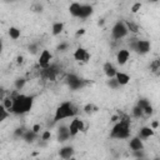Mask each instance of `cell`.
<instances>
[{
    "instance_id": "obj_38",
    "label": "cell",
    "mask_w": 160,
    "mask_h": 160,
    "mask_svg": "<svg viewBox=\"0 0 160 160\" xmlns=\"http://www.w3.org/2000/svg\"><path fill=\"white\" fill-rule=\"evenodd\" d=\"M150 126H151V128H152V129L155 130V129H156V128L159 126V121H158V120H154V121H152V122L150 124Z\"/></svg>"
},
{
    "instance_id": "obj_34",
    "label": "cell",
    "mask_w": 160,
    "mask_h": 160,
    "mask_svg": "<svg viewBox=\"0 0 160 160\" xmlns=\"http://www.w3.org/2000/svg\"><path fill=\"white\" fill-rule=\"evenodd\" d=\"M31 130L34 131V132H36V134H41V125L40 124H34L32 126H31Z\"/></svg>"
},
{
    "instance_id": "obj_20",
    "label": "cell",
    "mask_w": 160,
    "mask_h": 160,
    "mask_svg": "<svg viewBox=\"0 0 160 160\" xmlns=\"http://www.w3.org/2000/svg\"><path fill=\"white\" fill-rule=\"evenodd\" d=\"M92 11H94V9H92L91 5H89V4H82V6H81V12H80V18H79V19H88V18L92 14Z\"/></svg>"
},
{
    "instance_id": "obj_5",
    "label": "cell",
    "mask_w": 160,
    "mask_h": 160,
    "mask_svg": "<svg viewBox=\"0 0 160 160\" xmlns=\"http://www.w3.org/2000/svg\"><path fill=\"white\" fill-rule=\"evenodd\" d=\"M129 30L126 26V22L122 20H119L114 24V26L111 28V38L114 40H121L125 36H128Z\"/></svg>"
},
{
    "instance_id": "obj_37",
    "label": "cell",
    "mask_w": 160,
    "mask_h": 160,
    "mask_svg": "<svg viewBox=\"0 0 160 160\" xmlns=\"http://www.w3.org/2000/svg\"><path fill=\"white\" fill-rule=\"evenodd\" d=\"M82 34H85V29H82V28H81V29H79V30L76 31L75 36H76V38H79V36H80V35H82Z\"/></svg>"
},
{
    "instance_id": "obj_35",
    "label": "cell",
    "mask_w": 160,
    "mask_h": 160,
    "mask_svg": "<svg viewBox=\"0 0 160 160\" xmlns=\"http://www.w3.org/2000/svg\"><path fill=\"white\" fill-rule=\"evenodd\" d=\"M68 49V44H60L59 46H58V50L59 51H65Z\"/></svg>"
},
{
    "instance_id": "obj_27",
    "label": "cell",
    "mask_w": 160,
    "mask_h": 160,
    "mask_svg": "<svg viewBox=\"0 0 160 160\" xmlns=\"http://www.w3.org/2000/svg\"><path fill=\"white\" fill-rule=\"evenodd\" d=\"M9 116H10V111L4 105H1L0 106V121H5L6 118H9Z\"/></svg>"
},
{
    "instance_id": "obj_39",
    "label": "cell",
    "mask_w": 160,
    "mask_h": 160,
    "mask_svg": "<svg viewBox=\"0 0 160 160\" xmlns=\"http://www.w3.org/2000/svg\"><path fill=\"white\" fill-rule=\"evenodd\" d=\"M151 2H156V1H159V0H150Z\"/></svg>"
},
{
    "instance_id": "obj_2",
    "label": "cell",
    "mask_w": 160,
    "mask_h": 160,
    "mask_svg": "<svg viewBox=\"0 0 160 160\" xmlns=\"http://www.w3.org/2000/svg\"><path fill=\"white\" fill-rule=\"evenodd\" d=\"M111 139L125 140L130 138V118L126 115L120 116V120L116 121L110 131Z\"/></svg>"
},
{
    "instance_id": "obj_30",
    "label": "cell",
    "mask_w": 160,
    "mask_h": 160,
    "mask_svg": "<svg viewBox=\"0 0 160 160\" xmlns=\"http://www.w3.org/2000/svg\"><path fill=\"white\" fill-rule=\"evenodd\" d=\"M142 110H144V116H145V118H149V116H151V115H152V112H154V109H152L151 104H149L148 106H145Z\"/></svg>"
},
{
    "instance_id": "obj_25",
    "label": "cell",
    "mask_w": 160,
    "mask_h": 160,
    "mask_svg": "<svg viewBox=\"0 0 160 160\" xmlns=\"http://www.w3.org/2000/svg\"><path fill=\"white\" fill-rule=\"evenodd\" d=\"M126 22V26H128V30H129V32H132V34H138L139 31H140V29H139V25L136 24V22H134V21H125Z\"/></svg>"
},
{
    "instance_id": "obj_28",
    "label": "cell",
    "mask_w": 160,
    "mask_h": 160,
    "mask_svg": "<svg viewBox=\"0 0 160 160\" xmlns=\"http://www.w3.org/2000/svg\"><path fill=\"white\" fill-rule=\"evenodd\" d=\"M50 139H51V131H50V130H44V131H41V134H40V140H41V141L48 142Z\"/></svg>"
},
{
    "instance_id": "obj_36",
    "label": "cell",
    "mask_w": 160,
    "mask_h": 160,
    "mask_svg": "<svg viewBox=\"0 0 160 160\" xmlns=\"http://www.w3.org/2000/svg\"><path fill=\"white\" fill-rule=\"evenodd\" d=\"M24 62V56H21V55H19V56H16V64H19V65H21Z\"/></svg>"
},
{
    "instance_id": "obj_26",
    "label": "cell",
    "mask_w": 160,
    "mask_h": 160,
    "mask_svg": "<svg viewBox=\"0 0 160 160\" xmlns=\"http://www.w3.org/2000/svg\"><path fill=\"white\" fill-rule=\"evenodd\" d=\"M82 110H84V112L86 114V115H91L92 112H95V111H98V108L94 105V104H91V102H89V104H86L84 108H82Z\"/></svg>"
},
{
    "instance_id": "obj_3",
    "label": "cell",
    "mask_w": 160,
    "mask_h": 160,
    "mask_svg": "<svg viewBox=\"0 0 160 160\" xmlns=\"http://www.w3.org/2000/svg\"><path fill=\"white\" fill-rule=\"evenodd\" d=\"M76 114H78V109L74 106V104L71 101H64L56 108L54 118H52V122L55 124L64 119H71L76 116Z\"/></svg>"
},
{
    "instance_id": "obj_9",
    "label": "cell",
    "mask_w": 160,
    "mask_h": 160,
    "mask_svg": "<svg viewBox=\"0 0 160 160\" xmlns=\"http://www.w3.org/2000/svg\"><path fill=\"white\" fill-rule=\"evenodd\" d=\"M58 74H59V69H58V66H56L55 64H51L49 68L42 69V76H44L45 79H48V80L54 81V80L56 79Z\"/></svg>"
},
{
    "instance_id": "obj_15",
    "label": "cell",
    "mask_w": 160,
    "mask_h": 160,
    "mask_svg": "<svg viewBox=\"0 0 160 160\" xmlns=\"http://www.w3.org/2000/svg\"><path fill=\"white\" fill-rule=\"evenodd\" d=\"M68 82H69V86L71 89H79V88L82 86V80L79 76L74 75V74H70L68 76Z\"/></svg>"
},
{
    "instance_id": "obj_22",
    "label": "cell",
    "mask_w": 160,
    "mask_h": 160,
    "mask_svg": "<svg viewBox=\"0 0 160 160\" xmlns=\"http://www.w3.org/2000/svg\"><path fill=\"white\" fill-rule=\"evenodd\" d=\"M8 35H9V38L11 40H18L20 38V35H21V30L19 28H16V26H10L9 30H8Z\"/></svg>"
},
{
    "instance_id": "obj_11",
    "label": "cell",
    "mask_w": 160,
    "mask_h": 160,
    "mask_svg": "<svg viewBox=\"0 0 160 160\" xmlns=\"http://www.w3.org/2000/svg\"><path fill=\"white\" fill-rule=\"evenodd\" d=\"M129 149L131 151H138V150H144L145 146H144V142H142V139L140 136H132L130 140H129Z\"/></svg>"
},
{
    "instance_id": "obj_17",
    "label": "cell",
    "mask_w": 160,
    "mask_h": 160,
    "mask_svg": "<svg viewBox=\"0 0 160 160\" xmlns=\"http://www.w3.org/2000/svg\"><path fill=\"white\" fill-rule=\"evenodd\" d=\"M81 6H82V4H80V2H78V1L71 2L70 6H69V14H70L72 18H80Z\"/></svg>"
},
{
    "instance_id": "obj_6",
    "label": "cell",
    "mask_w": 160,
    "mask_h": 160,
    "mask_svg": "<svg viewBox=\"0 0 160 160\" xmlns=\"http://www.w3.org/2000/svg\"><path fill=\"white\" fill-rule=\"evenodd\" d=\"M68 126H69V131H70L71 138L76 136L80 131H84V130H85L84 120H82V119H80V118H78V116L71 118V121H70V124H69Z\"/></svg>"
},
{
    "instance_id": "obj_31",
    "label": "cell",
    "mask_w": 160,
    "mask_h": 160,
    "mask_svg": "<svg viewBox=\"0 0 160 160\" xmlns=\"http://www.w3.org/2000/svg\"><path fill=\"white\" fill-rule=\"evenodd\" d=\"M141 6H142V5H141V2H140V1H138V2L132 4V6H131V9H130V10H131V12H132V14H136V12L141 9Z\"/></svg>"
},
{
    "instance_id": "obj_7",
    "label": "cell",
    "mask_w": 160,
    "mask_h": 160,
    "mask_svg": "<svg viewBox=\"0 0 160 160\" xmlns=\"http://www.w3.org/2000/svg\"><path fill=\"white\" fill-rule=\"evenodd\" d=\"M51 60H52V54L50 50L48 49H42L41 52L39 54V58H38V64L41 69H46L51 65Z\"/></svg>"
},
{
    "instance_id": "obj_12",
    "label": "cell",
    "mask_w": 160,
    "mask_h": 160,
    "mask_svg": "<svg viewBox=\"0 0 160 160\" xmlns=\"http://www.w3.org/2000/svg\"><path fill=\"white\" fill-rule=\"evenodd\" d=\"M102 71H104V74H105V76H106L108 79L115 78V76H116V72H118L116 68H115L110 61L104 62V65H102Z\"/></svg>"
},
{
    "instance_id": "obj_14",
    "label": "cell",
    "mask_w": 160,
    "mask_h": 160,
    "mask_svg": "<svg viewBox=\"0 0 160 160\" xmlns=\"http://www.w3.org/2000/svg\"><path fill=\"white\" fill-rule=\"evenodd\" d=\"M74 154H75V150H74V148L70 146V145L62 146V148L59 150V156H60L61 159H70V158L74 156Z\"/></svg>"
},
{
    "instance_id": "obj_40",
    "label": "cell",
    "mask_w": 160,
    "mask_h": 160,
    "mask_svg": "<svg viewBox=\"0 0 160 160\" xmlns=\"http://www.w3.org/2000/svg\"><path fill=\"white\" fill-rule=\"evenodd\" d=\"M6 1H12V0H6Z\"/></svg>"
},
{
    "instance_id": "obj_18",
    "label": "cell",
    "mask_w": 160,
    "mask_h": 160,
    "mask_svg": "<svg viewBox=\"0 0 160 160\" xmlns=\"http://www.w3.org/2000/svg\"><path fill=\"white\" fill-rule=\"evenodd\" d=\"M154 134H155V130H154L151 126H142V128H140V130H139V136H140L142 140H146V139L151 138Z\"/></svg>"
},
{
    "instance_id": "obj_29",
    "label": "cell",
    "mask_w": 160,
    "mask_h": 160,
    "mask_svg": "<svg viewBox=\"0 0 160 160\" xmlns=\"http://www.w3.org/2000/svg\"><path fill=\"white\" fill-rule=\"evenodd\" d=\"M108 85L111 88V89H118L119 86H120V84H119V81L116 80V78H111V79H109V81H108Z\"/></svg>"
},
{
    "instance_id": "obj_4",
    "label": "cell",
    "mask_w": 160,
    "mask_h": 160,
    "mask_svg": "<svg viewBox=\"0 0 160 160\" xmlns=\"http://www.w3.org/2000/svg\"><path fill=\"white\" fill-rule=\"evenodd\" d=\"M129 50L134 51L139 55H145L151 50V42L146 39H136L132 38L129 41Z\"/></svg>"
},
{
    "instance_id": "obj_8",
    "label": "cell",
    "mask_w": 160,
    "mask_h": 160,
    "mask_svg": "<svg viewBox=\"0 0 160 160\" xmlns=\"http://www.w3.org/2000/svg\"><path fill=\"white\" fill-rule=\"evenodd\" d=\"M72 56L79 62H89L90 61V58H91V55L89 54V51L85 48H82V46L76 48V50L74 51Z\"/></svg>"
},
{
    "instance_id": "obj_24",
    "label": "cell",
    "mask_w": 160,
    "mask_h": 160,
    "mask_svg": "<svg viewBox=\"0 0 160 160\" xmlns=\"http://www.w3.org/2000/svg\"><path fill=\"white\" fill-rule=\"evenodd\" d=\"M131 115L135 118V119H140V118H145L144 116V110L139 106V105H135L131 110Z\"/></svg>"
},
{
    "instance_id": "obj_16",
    "label": "cell",
    "mask_w": 160,
    "mask_h": 160,
    "mask_svg": "<svg viewBox=\"0 0 160 160\" xmlns=\"http://www.w3.org/2000/svg\"><path fill=\"white\" fill-rule=\"evenodd\" d=\"M39 138H40V135L36 134V132H34L31 129H30V130H25V132H24V135H22V140H24L25 142H28V144L35 142Z\"/></svg>"
},
{
    "instance_id": "obj_19",
    "label": "cell",
    "mask_w": 160,
    "mask_h": 160,
    "mask_svg": "<svg viewBox=\"0 0 160 160\" xmlns=\"http://www.w3.org/2000/svg\"><path fill=\"white\" fill-rule=\"evenodd\" d=\"M116 80L119 81V84H120V86H124V85H128L129 82H130V75L129 74H126V72H124V71H119L118 70V72H116Z\"/></svg>"
},
{
    "instance_id": "obj_23",
    "label": "cell",
    "mask_w": 160,
    "mask_h": 160,
    "mask_svg": "<svg viewBox=\"0 0 160 160\" xmlns=\"http://www.w3.org/2000/svg\"><path fill=\"white\" fill-rule=\"evenodd\" d=\"M25 84H26V79H25V78H18V79L14 81V88H15L16 91H20V90L24 89Z\"/></svg>"
},
{
    "instance_id": "obj_32",
    "label": "cell",
    "mask_w": 160,
    "mask_h": 160,
    "mask_svg": "<svg viewBox=\"0 0 160 160\" xmlns=\"http://www.w3.org/2000/svg\"><path fill=\"white\" fill-rule=\"evenodd\" d=\"M149 104H150V101H149L148 99H144V98H142V99H140V100H138V102H136V105H139L141 109H144V108H145V106H148Z\"/></svg>"
},
{
    "instance_id": "obj_13",
    "label": "cell",
    "mask_w": 160,
    "mask_h": 160,
    "mask_svg": "<svg viewBox=\"0 0 160 160\" xmlns=\"http://www.w3.org/2000/svg\"><path fill=\"white\" fill-rule=\"evenodd\" d=\"M69 138H71L70 131H69V126H65V125L59 126V129H58V140L62 142V141H66Z\"/></svg>"
},
{
    "instance_id": "obj_1",
    "label": "cell",
    "mask_w": 160,
    "mask_h": 160,
    "mask_svg": "<svg viewBox=\"0 0 160 160\" xmlns=\"http://www.w3.org/2000/svg\"><path fill=\"white\" fill-rule=\"evenodd\" d=\"M12 99H14V105H12V111L16 115H22L26 114L31 110L32 104H34V95H24L20 92H12Z\"/></svg>"
},
{
    "instance_id": "obj_21",
    "label": "cell",
    "mask_w": 160,
    "mask_h": 160,
    "mask_svg": "<svg viewBox=\"0 0 160 160\" xmlns=\"http://www.w3.org/2000/svg\"><path fill=\"white\" fill-rule=\"evenodd\" d=\"M62 31H64V22H61V21H55V22H52V25H51V34H52L54 36L60 35Z\"/></svg>"
},
{
    "instance_id": "obj_33",
    "label": "cell",
    "mask_w": 160,
    "mask_h": 160,
    "mask_svg": "<svg viewBox=\"0 0 160 160\" xmlns=\"http://www.w3.org/2000/svg\"><path fill=\"white\" fill-rule=\"evenodd\" d=\"M28 49H29V52H31V54H36L38 50H39V46H38V44H30Z\"/></svg>"
},
{
    "instance_id": "obj_10",
    "label": "cell",
    "mask_w": 160,
    "mask_h": 160,
    "mask_svg": "<svg viewBox=\"0 0 160 160\" xmlns=\"http://www.w3.org/2000/svg\"><path fill=\"white\" fill-rule=\"evenodd\" d=\"M116 62H118V65H120V66H122V65H125L128 61H129V59H130V50L129 49H120L118 52H116Z\"/></svg>"
}]
</instances>
